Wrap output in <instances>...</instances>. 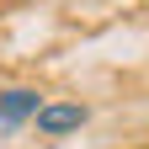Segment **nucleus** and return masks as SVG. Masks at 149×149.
<instances>
[{"instance_id":"f257e3e1","label":"nucleus","mask_w":149,"mask_h":149,"mask_svg":"<svg viewBox=\"0 0 149 149\" xmlns=\"http://www.w3.org/2000/svg\"><path fill=\"white\" fill-rule=\"evenodd\" d=\"M85 117H91V112H85L80 101H48L32 123H37V133L59 139V133H74V128H85Z\"/></svg>"},{"instance_id":"f03ea898","label":"nucleus","mask_w":149,"mask_h":149,"mask_svg":"<svg viewBox=\"0 0 149 149\" xmlns=\"http://www.w3.org/2000/svg\"><path fill=\"white\" fill-rule=\"evenodd\" d=\"M48 101L37 96L32 85H11V91H0V123L6 128H16V123H27V117H37Z\"/></svg>"}]
</instances>
